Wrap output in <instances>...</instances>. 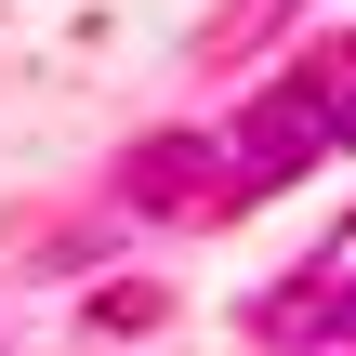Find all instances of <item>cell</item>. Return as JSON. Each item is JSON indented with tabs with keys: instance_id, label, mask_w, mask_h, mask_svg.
<instances>
[{
	"instance_id": "1",
	"label": "cell",
	"mask_w": 356,
	"mask_h": 356,
	"mask_svg": "<svg viewBox=\"0 0 356 356\" xmlns=\"http://www.w3.org/2000/svg\"><path fill=\"white\" fill-rule=\"evenodd\" d=\"M330 159V106H317V79L291 66L238 132H225V198H264V185H291V172H317Z\"/></svg>"
},
{
	"instance_id": "2",
	"label": "cell",
	"mask_w": 356,
	"mask_h": 356,
	"mask_svg": "<svg viewBox=\"0 0 356 356\" xmlns=\"http://www.w3.org/2000/svg\"><path fill=\"white\" fill-rule=\"evenodd\" d=\"M198 172H211V145H185V132H172V145H145V159H132V198H145V211H198V198H225V185H198Z\"/></svg>"
},
{
	"instance_id": "3",
	"label": "cell",
	"mask_w": 356,
	"mask_h": 356,
	"mask_svg": "<svg viewBox=\"0 0 356 356\" xmlns=\"http://www.w3.org/2000/svg\"><path fill=\"white\" fill-rule=\"evenodd\" d=\"M277 330H291L304 356H356V277H343V291H291Z\"/></svg>"
},
{
	"instance_id": "4",
	"label": "cell",
	"mask_w": 356,
	"mask_h": 356,
	"mask_svg": "<svg viewBox=\"0 0 356 356\" xmlns=\"http://www.w3.org/2000/svg\"><path fill=\"white\" fill-rule=\"evenodd\" d=\"M304 79H317V106H330V145H356V53H317Z\"/></svg>"
}]
</instances>
